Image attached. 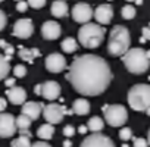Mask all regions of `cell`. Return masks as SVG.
<instances>
[{"mask_svg":"<svg viewBox=\"0 0 150 147\" xmlns=\"http://www.w3.org/2000/svg\"><path fill=\"white\" fill-rule=\"evenodd\" d=\"M12 147H30L31 146V138L27 137V135H19L18 138H15L12 143H11Z\"/></svg>","mask_w":150,"mask_h":147,"instance_id":"484cf974","label":"cell"},{"mask_svg":"<svg viewBox=\"0 0 150 147\" xmlns=\"http://www.w3.org/2000/svg\"><path fill=\"white\" fill-rule=\"evenodd\" d=\"M105 121L110 127H122L128 121V112L127 107L122 105H105Z\"/></svg>","mask_w":150,"mask_h":147,"instance_id":"8992f818","label":"cell"},{"mask_svg":"<svg viewBox=\"0 0 150 147\" xmlns=\"http://www.w3.org/2000/svg\"><path fill=\"white\" fill-rule=\"evenodd\" d=\"M44 103L43 102H25L21 109V115L30 118L31 121H37L40 115L43 113Z\"/></svg>","mask_w":150,"mask_h":147,"instance_id":"5bb4252c","label":"cell"},{"mask_svg":"<svg viewBox=\"0 0 150 147\" xmlns=\"http://www.w3.org/2000/svg\"><path fill=\"white\" fill-rule=\"evenodd\" d=\"M63 134H65L66 137H72V135L75 134V128H74L72 125H66V127L63 128Z\"/></svg>","mask_w":150,"mask_h":147,"instance_id":"d590c367","label":"cell"},{"mask_svg":"<svg viewBox=\"0 0 150 147\" xmlns=\"http://www.w3.org/2000/svg\"><path fill=\"white\" fill-rule=\"evenodd\" d=\"M135 8L134 6H131V5H125L122 9H121V15H122V18L124 19H132V18H135Z\"/></svg>","mask_w":150,"mask_h":147,"instance_id":"4316f807","label":"cell"},{"mask_svg":"<svg viewBox=\"0 0 150 147\" xmlns=\"http://www.w3.org/2000/svg\"><path fill=\"white\" fill-rule=\"evenodd\" d=\"M80 147H115V143L102 132H93L84 138Z\"/></svg>","mask_w":150,"mask_h":147,"instance_id":"ba28073f","label":"cell"},{"mask_svg":"<svg viewBox=\"0 0 150 147\" xmlns=\"http://www.w3.org/2000/svg\"><path fill=\"white\" fill-rule=\"evenodd\" d=\"M62 34V28L57 22L54 21H46L43 25H41V35L44 40H57Z\"/></svg>","mask_w":150,"mask_h":147,"instance_id":"9a60e30c","label":"cell"},{"mask_svg":"<svg viewBox=\"0 0 150 147\" xmlns=\"http://www.w3.org/2000/svg\"><path fill=\"white\" fill-rule=\"evenodd\" d=\"M71 15H72V19L75 22L84 25V24H88L90 19L93 18V9L87 3H77L72 8Z\"/></svg>","mask_w":150,"mask_h":147,"instance_id":"9c48e42d","label":"cell"},{"mask_svg":"<svg viewBox=\"0 0 150 147\" xmlns=\"http://www.w3.org/2000/svg\"><path fill=\"white\" fill-rule=\"evenodd\" d=\"M37 135L41 140H50L54 135V127L50 124H43L41 127H38L37 129Z\"/></svg>","mask_w":150,"mask_h":147,"instance_id":"603a6c76","label":"cell"},{"mask_svg":"<svg viewBox=\"0 0 150 147\" xmlns=\"http://www.w3.org/2000/svg\"><path fill=\"white\" fill-rule=\"evenodd\" d=\"M0 47H2V49L6 52V54H5V56H8V57H11V56L15 53L13 46H12V44H9V43H6L5 40H0Z\"/></svg>","mask_w":150,"mask_h":147,"instance_id":"f1b7e54d","label":"cell"},{"mask_svg":"<svg viewBox=\"0 0 150 147\" xmlns=\"http://www.w3.org/2000/svg\"><path fill=\"white\" fill-rule=\"evenodd\" d=\"M141 34H143L141 41H147V40H150V25L144 27V28L141 30Z\"/></svg>","mask_w":150,"mask_h":147,"instance_id":"836d02e7","label":"cell"},{"mask_svg":"<svg viewBox=\"0 0 150 147\" xmlns=\"http://www.w3.org/2000/svg\"><path fill=\"white\" fill-rule=\"evenodd\" d=\"M44 66L52 74H60L66 68V59L62 54H59V53H52V54H49L46 57Z\"/></svg>","mask_w":150,"mask_h":147,"instance_id":"7c38bea8","label":"cell"},{"mask_svg":"<svg viewBox=\"0 0 150 147\" xmlns=\"http://www.w3.org/2000/svg\"><path fill=\"white\" fill-rule=\"evenodd\" d=\"M127 2H128V3H131V2H135V0H127Z\"/></svg>","mask_w":150,"mask_h":147,"instance_id":"bcb514c9","label":"cell"},{"mask_svg":"<svg viewBox=\"0 0 150 147\" xmlns=\"http://www.w3.org/2000/svg\"><path fill=\"white\" fill-rule=\"evenodd\" d=\"M103 127H105V121L100 116H93L87 122V129L91 131V134L93 132H100L103 129Z\"/></svg>","mask_w":150,"mask_h":147,"instance_id":"cb8c5ba5","label":"cell"},{"mask_svg":"<svg viewBox=\"0 0 150 147\" xmlns=\"http://www.w3.org/2000/svg\"><path fill=\"white\" fill-rule=\"evenodd\" d=\"M106 30L99 24H84L78 30V41L86 49H97L105 40Z\"/></svg>","mask_w":150,"mask_h":147,"instance_id":"277c9868","label":"cell"},{"mask_svg":"<svg viewBox=\"0 0 150 147\" xmlns=\"http://www.w3.org/2000/svg\"><path fill=\"white\" fill-rule=\"evenodd\" d=\"M128 105L132 110L146 112L150 107V86L149 84H135L128 91Z\"/></svg>","mask_w":150,"mask_h":147,"instance_id":"5b68a950","label":"cell"},{"mask_svg":"<svg viewBox=\"0 0 150 147\" xmlns=\"http://www.w3.org/2000/svg\"><path fill=\"white\" fill-rule=\"evenodd\" d=\"M66 80L83 96H99L108 90L113 80L109 63L97 54L77 56L68 71Z\"/></svg>","mask_w":150,"mask_h":147,"instance_id":"6da1fadb","label":"cell"},{"mask_svg":"<svg viewBox=\"0 0 150 147\" xmlns=\"http://www.w3.org/2000/svg\"><path fill=\"white\" fill-rule=\"evenodd\" d=\"M147 144L150 146V129H149V132H147Z\"/></svg>","mask_w":150,"mask_h":147,"instance_id":"7bdbcfd3","label":"cell"},{"mask_svg":"<svg viewBox=\"0 0 150 147\" xmlns=\"http://www.w3.org/2000/svg\"><path fill=\"white\" fill-rule=\"evenodd\" d=\"M16 132V124H15V116L12 113L2 112L0 113V137L2 138H9L15 135Z\"/></svg>","mask_w":150,"mask_h":147,"instance_id":"30bf717a","label":"cell"},{"mask_svg":"<svg viewBox=\"0 0 150 147\" xmlns=\"http://www.w3.org/2000/svg\"><path fill=\"white\" fill-rule=\"evenodd\" d=\"M146 113H147V115H149V116H150V107H149V109H147V110H146Z\"/></svg>","mask_w":150,"mask_h":147,"instance_id":"f6af8a7d","label":"cell"},{"mask_svg":"<svg viewBox=\"0 0 150 147\" xmlns=\"http://www.w3.org/2000/svg\"><path fill=\"white\" fill-rule=\"evenodd\" d=\"M71 113H72V110H69L65 106L57 105V103H50V105L44 106V109H43V116H44L46 122L50 125L60 124L63 121L65 115H71Z\"/></svg>","mask_w":150,"mask_h":147,"instance_id":"52a82bcc","label":"cell"},{"mask_svg":"<svg viewBox=\"0 0 150 147\" xmlns=\"http://www.w3.org/2000/svg\"><path fill=\"white\" fill-rule=\"evenodd\" d=\"M13 35L22 40H27L33 35L34 33V24L30 18H24V19H18L13 25Z\"/></svg>","mask_w":150,"mask_h":147,"instance_id":"8fae6325","label":"cell"},{"mask_svg":"<svg viewBox=\"0 0 150 147\" xmlns=\"http://www.w3.org/2000/svg\"><path fill=\"white\" fill-rule=\"evenodd\" d=\"M6 24H8V16H6V13H5L2 9H0V31L5 30Z\"/></svg>","mask_w":150,"mask_h":147,"instance_id":"1f68e13d","label":"cell"},{"mask_svg":"<svg viewBox=\"0 0 150 147\" xmlns=\"http://www.w3.org/2000/svg\"><path fill=\"white\" fill-rule=\"evenodd\" d=\"M63 2H65V0H63Z\"/></svg>","mask_w":150,"mask_h":147,"instance_id":"681fc988","label":"cell"},{"mask_svg":"<svg viewBox=\"0 0 150 147\" xmlns=\"http://www.w3.org/2000/svg\"><path fill=\"white\" fill-rule=\"evenodd\" d=\"M13 75L18 77V78L25 77V75H27V68H25L24 65H16V66L13 68Z\"/></svg>","mask_w":150,"mask_h":147,"instance_id":"f546056e","label":"cell"},{"mask_svg":"<svg viewBox=\"0 0 150 147\" xmlns=\"http://www.w3.org/2000/svg\"><path fill=\"white\" fill-rule=\"evenodd\" d=\"M11 72V57L0 54V81L6 80Z\"/></svg>","mask_w":150,"mask_h":147,"instance_id":"7402d4cb","label":"cell"},{"mask_svg":"<svg viewBox=\"0 0 150 147\" xmlns=\"http://www.w3.org/2000/svg\"><path fill=\"white\" fill-rule=\"evenodd\" d=\"M46 2H47V0H27L28 6H31L33 9H41V8H44Z\"/></svg>","mask_w":150,"mask_h":147,"instance_id":"4dcf8cb0","label":"cell"},{"mask_svg":"<svg viewBox=\"0 0 150 147\" xmlns=\"http://www.w3.org/2000/svg\"><path fill=\"white\" fill-rule=\"evenodd\" d=\"M30 147H52V146L46 141H35V143H31Z\"/></svg>","mask_w":150,"mask_h":147,"instance_id":"8d00e7d4","label":"cell"},{"mask_svg":"<svg viewBox=\"0 0 150 147\" xmlns=\"http://www.w3.org/2000/svg\"><path fill=\"white\" fill-rule=\"evenodd\" d=\"M50 12L54 18H65L69 13V9H68L66 2H63V0H54V2L52 3Z\"/></svg>","mask_w":150,"mask_h":147,"instance_id":"44dd1931","label":"cell"},{"mask_svg":"<svg viewBox=\"0 0 150 147\" xmlns=\"http://www.w3.org/2000/svg\"><path fill=\"white\" fill-rule=\"evenodd\" d=\"M15 124H16V131H19L21 135H27V137L31 138V132L28 129H30L33 121L30 118H27L24 115H19L18 118H15Z\"/></svg>","mask_w":150,"mask_h":147,"instance_id":"ffe728a7","label":"cell"},{"mask_svg":"<svg viewBox=\"0 0 150 147\" xmlns=\"http://www.w3.org/2000/svg\"><path fill=\"white\" fill-rule=\"evenodd\" d=\"M122 62L128 72L134 74V75H141L150 68V59L147 56V52L140 47L129 49L122 56Z\"/></svg>","mask_w":150,"mask_h":147,"instance_id":"3957f363","label":"cell"},{"mask_svg":"<svg viewBox=\"0 0 150 147\" xmlns=\"http://www.w3.org/2000/svg\"><path fill=\"white\" fill-rule=\"evenodd\" d=\"M134 147H149L146 138H134Z\"/></svg>","mask_w":150,"mask_h":147,"instance_id":"e575fe53","label":"cell"},{"mask_svg":"<svg viewBox=\"0 0 150 147\" xmlns=\"http://www.w3.org/2000/svg\"><path fill=\"white\" fill-rule=\"evenodd\" d=\"M60 47H62V50L65 53H74V52L78 50V41L75 40V38H72V37H66L62 41Z\"/></svg>","mask_w":150,"mask_h":147,"instance_id":"d4e9b609","label":"cell"},{"mask_svg":"<svg viewBox=\"0 0 150 147\" xmlns=\"http://www.w3.org/2000/svg\"><path fill=\"white\" fill-rule=\"evenodd\" d=\"M87 131H88V129H87V127H86V125H81V127L78 128V132H81V134H86Z\"/></svg>","mask_w":150,"mask_h":147,"instance_id":"60d3db41","label":"cell"},{"mask_svg":"<svg viewBox=\"0 0 150 147\" xmlns=\"http://www.w3.org/2000/svg\"><path fill=\"white\" fill-rule=\"evenodd\" d=\"M18 56H19V59H22L24 62L34 63V60H35L37 57L41 56V52H40L38 49H35V47H33V49H27V47H24V46H19Z\"/></svg>","mask_w":150,"mask_h":147,"instance_id":"ac0fdd59","label":"cell"},{"mask_svg":"<svg viewBox=\"0 0 150 147\" xmlns=\"http://www.w3.org/2000/svg\"><path fill=\"white\" fill-rule=\"evenodd\" d=\"M6 96H8V100L12 103V105H18V106H22L25 102H27V91L22 88V87H12V88H8L6 90Z\"/></svg>","mask_w":150,"mask_h":147,"instance_id":"e0dca14e","label":"cell"},{"mask_svg":"<svg viewBox=\"0 0 150 147\" xmlns=\"http://www.w3.org/2000/svg\"><path fill=\"white\" fill-rule=\"evenodd\" d=\"M72 113L80 115V116L88 115L90 113V102L87 99H84V97L77 99V100L72 103Z\"/></svg>","mask_w":150,"mask_h":147,"instance_id":"d6986e66","label":"cell"},{"mask_svg":"<svg viewBox=\"0 0 150 147\" xmlns=\"http://www.w3.org/2000/svg\"><path fill=\"white\" fill-rule=\"evenodd\" d=\"M5 84H6L8 88L15 87V78H6V80H5Z\"/></svg>","mask_w":150,"mask_h":147,"instance_id":"f35d334b","label":"cell"},{"mask_svg":"<svg viewBox=\"0 0 150 147\" xmlns=\"http://www.w3.org/2000/svg\"><path fill=\"white\" fill-rule=\"evenodd\" d=\"M60 86L56 83V81H46V83H41V94L46 100H56L59 96H60Z\"/></svg>","mask_w":150,"mask_h":147,"instance_id":"2e32d148","label":"cell"},{"mask_svg":"<svg viewBox=\"0 0 150 147\" xmlns=\"http://www.w3.org/2000/svg\"><path fill=\"white\" fill-rule=\"evenodd\" d=\"M8 107V100L5 97H0V113L5 112V109Z\"/></svg>","mask_w":150,"mask_h":147,"instance_id":"74e56055","label":"cell"},{"mask_svg":"<svg viewBox=\"0 0 150 147\" xmlns=\"http://www.w3.org/2000/svg\"><path fill=\"white\" fill-rule=\"evenodd\" d=\"M71 146H72V143H71L69 140H66V141L63 143V147H71Z\"/></svg>","mask_w":150,"mask_h":147,"instance_id":"b9f144b4","label":"cell"},{"mask_svg":"<svg viewBox=\"0 0 150 147\" xmlns=\"http://www.w3.org/2000/svg\"><path fill=\"white\" fill-rule=\"evenodd\" d=\"M2 2H5V0H0V3H2Z\"/></svg>","mask_w":150,"mask_h":147,"instance_id":"7dc6e473","label":"cell"},{"mask_svg":"<svg viewBox=\"0 0 150 147\" xmlns=\"http://www.w3.org/2000/svg\"><path fill=\"white\" fill-rule=\"evenodd\" d=\"M131 46V34L127 27L115 25L110 30L109 41H108V52L110 56H124Z\"/></svg>","mask_w":150,"mask_h":147,"instance_id":"7a4b0ae2","label":"cell"},{"mask_svg":"<svg viewBox=\"0 0 150 147\" xmlns=\"http://www.w3.org/2000/svg\"><path fill=\"white\" fill-rule=\"evenodd\" d=\"M119 138H121L122 141H128V140H131V138H132V131H131V128L124 127L122 129H119Z\"/></svg>","mask_w":150,"mask_h":147,"instance_id":"83f0119b","label":"cell"},{"mask_svg":"<svg viewBox=\"0 0 150 147\" xmlns=\"http://www.w3.org/2000/svg\"><path fill=\"white\" fill-rule=\"evenodd\" d=\"M93 16L94 19L97 21L99 25H108L110 24L112 18H113V8L109 5V3H103V5H99L96 8V11H93Z\"/></svg>","mask_w":150,"mask_h":147,"instance_id":"4fadbf2b","label":"cell"},{"mask_svg":"<svg viewBox=\"0 0 150 147\" xmlns=\"http://www.w3.org/2000/svg\"><path fill=\"white\" fill-rule=\"evenodd\" d=\"M16 2H21V0H16Z\"/></svg>","mask_w":150,"mask_h":147,"instance_id":"c3c4849f","label":"cell"},{"mask_svg":"<svg viewBox=\"0 0 150 147\" xmlns=\"http://www.w3.org/2000/svg\"><path fill=\"white\" fill-rule=\"evenodd\" d=\"M135 3L140 6V5H143V0H135Z\"/></svg>","mask_w":150,"mask_h":147,"instance_id":"ee69618b","label":"cell"},{"mask_svg":"<svg viewBox=\"0 0 150 147\" xmlns=\"http://www.w3.org/2000/svg\"><path fill=\"white\" fill-rule=\"evenodd\" d=\"M27 9H28V3H27V0H21V2H18L16 3V11L18 12H27Z\"/></svg>","mask_w":150,"mask_h":147,"instance_id":"d6a6232c","label":"cell"},{"mask_svg":"<svg viewBox=\"0 0 150 147\" xmlns=\"http://www.w3.org/2000/svg\"><path fill=\"white\" fill-rule=\"evenodd\" d=\"M34 93H35L37 96H40V94H41V84H38V86H35V87H34Z\"/></svg>","mask_w":150,"mask_h":147,"instance_id":"ab89813d","label":"cell"}]
</instances>
